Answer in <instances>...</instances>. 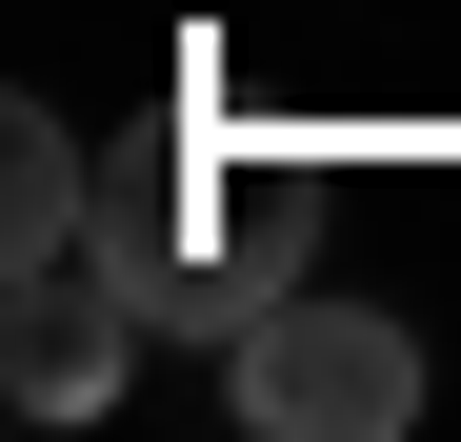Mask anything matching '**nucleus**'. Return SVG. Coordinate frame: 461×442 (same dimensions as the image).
Here are the masks:
<instances>
[{
	"instance_id": "f257e3e1",
	"label": "nucleus",
	"mask_w": 461,
	"mask_h": 442,
	"mask_svg": "<svg viewBox=\"0 0 461 442\" xmlns=\"http://www.w3.org/2000/svg\"><path fill=\"white\" fill-rule=\"evenodd\" d=\"M101 262L140 281L161 342H241L321 262V161H121L101 181Z\"/></svg>"
},
{
	"instance_id": "f03ea898",
	"label": "nucleus",
	"mask_w": 461,
	"mask_h": 442,
	"mask_svg": "<svg viewBox=\"0 0 461 442\" xmlns=\"http://www.w3.org/2000/svg\"><path fill=\"white\" fill-rule=\"evenodd\" d=\"M221 402H241L261 442H402V422H421V322H402V302H321V281H301L281 322L221 342Z\"/></svg>"
},
{
	"instance_id": "7ed1b4c3",
	"label": "nucleus",
	"mask_w": 461,
	"mask_h": 442,
	"mask_svg": "<svg viewBox=\"0 0 461 442\" xmlns=\"http://www.w3.org/2000/svg\"><path fill=\"white\" fill-rule=\"evenodd\" d=\"M140 342H161V322H140V281L81 242V262H41V281H0V402H21V422H101L121 382H140Z\"/></svg>"
},
{
	"instance_id": "20e7f679",
	"label": "nucleus",
	"mask_w": 461,
	"mask_h": 442,
	"mask_svg": "<svg viewBox=\"0 0 461 442\" xmlns=\"http://www.w3.org/2000/svg\"><path fill=\"white\" fill-rule=\"evenodd\" d=\"M81 242H101V181H81V141H60V101H0V281H41Z\"/></svg>"
}]
</instances>
